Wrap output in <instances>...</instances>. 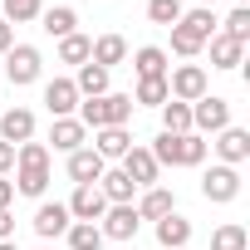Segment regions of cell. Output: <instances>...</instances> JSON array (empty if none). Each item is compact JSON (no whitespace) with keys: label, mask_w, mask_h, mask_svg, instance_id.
Returning a JSON list of instances; mask_svg holds the SVG:
<instances>
[{"label":"cell","mask_w":250,"mask_h":250,"mask_svg":"<svg viewBox=\"0 0 250 250\" xmlns=\"http://www.w3.org/2000/svg\"><path fill=\"white\" fill-rule=\"evenodd\" d=\"M44 187H49V147L30 138V143L15 147V191L44 196Z\"/></svg>","instance_id":"1"},{"label":"cell","mask_w":250,"mask_h":250,"mask_svg":"<svg viewBox=\"0 0 250 250\" xmlns=\"http://www.w3.org/2000/svg\"><path fill=\"white\" fill-rule=\"evenodd\" d=\"M133 118V93H103V98H88L79 103V123L83 128H128Z\"/></svg>","instance_id":"2"},{"label":"cell","mask_w":250,"mask_h":250,"mask_svg":"<svg viewBox=\"0 0 250 250\" xmlns=\"http://www.w3.org/2000/svg\"><path fill=\"white\" fill-rule=\"evenodd\" d=\"M147 152L157 157V167H201L206 162V143L196 133H162Z\"/></svg>","instance_id":"3"},{"label":"cell","mask_w":250,"mask_h":250,"mask_svg":"<svg viewBox=\"0 0 250 250\" xmlns=\"http://www.w3.org/2000/svg\"><path fill=\"white\" fill-rule=\"evenodd\" d=\"M40 64H44V59H40L35 44H10V49H5V79H10L15 88L35 83V79H40Z\"/></svg>","instance_id":"4"},{"label":"cell","mask_w":250,"mask_h":250,"mask_svg":"<svg viewBox=\"0 0 250 250\" xmlns=\"http://www.w3.org/2000/svg\"><path fill=\"white\" fill-rule=\"evenodd\" d=\"M191 128H201V133H221V128H230V103L216 98V93H201V98L191 103Z\"/></svg>","instance_id":"5"},{"label":"cell","mask_w":250,"mask_h":250,"mask_svg":"<svg viewBox=\"0 0 250 250\" xmlns=\"http://www.w3.org/2000/svg\"><path fill=\"white\" fill-rule=\"evenodd\" d=\"M201 196H206V201H216V206L235 201V196H240V172H235V167H226V162H221V167H211V172L201 177Z\"/></svg>","instance_id":"6"},{"label":"cell","mask_w":250,"mask_h":250,"mask_svg":"<svg viewBox=\"0 0 250 250\" xmlns=\"http://www.w3.org/2000/svg\"><path fill=\"white\" fill-rule=\"evenodd\" d=\"M167 93H172L177 103H196V98L206 93V69H201V64H182V69H172Z\"/></svg>","instance_id":"7"},{"label":"cell","mask_w":250,"mask_h":250,"mask_svg":"<svg viewBox=\"0 0 250 250\" xmlns=\"http://www.w3.org/2000/svg\"><path fill=\"white\" fill-rule=\"evenodd\" d=\"M123 172H128L133 177V187L138 191H147V187H157V157L147 152V147H128V152H123Z\"/></svg>","instance_id":"8"},{"label":"cell","mask_w":250,"mask_h":250,"mask_svg":"<svg viewBox=\"0 0 250 250\" xmlns=\"http://www.w3.org/2000/svg\"><path fill=\"white\" fill-rule=\"evenodd\" d=\"M138 226H143V216L133 211V206H108L103 211V240H133L138 235Z\"/></svg>","instance_id":"9"},{"label":"cell","mask_w":250,"mask_h":250,"mask_svg":"<svg viewBox=\"0 0 250 250\" xmlns=\"http://www.w3.org/2000/svg\"><path fill=\"white\" fill-rule=\"evenodd\" d=\"M30 138H35V113H30V108H10L5 118H0V143L20 147V143H30Z\"/></svg>","instance_id":"10"},{"label":"cell","mask_w":250,"mask_h":250,"mask_svg":"<svg viewBox=\"0 0 250 250\" xmlns=\"http://www.w3.org/2000/svg\"><path fill=\"white\" fill-rule=\"evenodd\" d=\"M103 211H108V196L98 191V182L79 187L74 201H69V216H79V221H103Z\"/></svg>","instance_id":"11"},{"label":"cell","mask_w":250,"mask_h":250,"mask_svg":"<svg viewBox=\"0 0 250 250\" xmlns=\"http://www.w3.org/2000/svg\"><path fill=\"white\" fill-rule=\"evenodd\" d=\"M44 103H49L54 118H69V113L79 108V88H74V79H49V83H44Z\"/></svg>","instance_id":"12"},{"label":"cell","mask_w":250,"mask_h":250,"mask_svg":"<svg viewBox=\"0 0 250 250\" xmlns=\"http://www.w3.org/2000/svg\"><path fill=\"white\" fill-rule=\"evenodd\" d=\"M216 152H221L226 167L245 162V157H250V133H245V128H221V133H216Z\"/></svg>","instance_id":"13"},{"label":"cell","mask_w":250,"mask_h":250,"mask_svg":"<svg viewBox=\"0 0 250 250\" xmlns=\"http://www.w3.org/2000/svg\"><path fill=\"white\" fill-rule=\"evenodd\" d=\"M108 167H103V157L93 152V147H79V152H69V177L79 182V187H88V182H98Z\"/></svg>","instance_id":"14"},{"label":"cell","mask_w":250,"mask_h":250,"mask_svg":"<svg viewBox=\"0 0 250 250\" xmlns=\"http://www.w3.org/2000/svg\"><path fill=\"white\" fill-rule=\"evenodd\" d=\"M133 211H138L143 221H162V216H172V211H177V196H172L167 187H147V191H143V201H138Z\"/></svg>","instance_id":"15"},{"label":"cell","mask_w":250,"mask_h":250,"mask_svg":"<svg viewBox=\"0 0 250 250\" xmlns=\"http://www.w3.org/2000/svg\"><path fill=\"white\" fill-rule=\"evenodd\" d=\"M98 191L108 196V206H133V191H138V187H133L128 172L118 167V172H103V177H98Z\"/></svg>","instance_id":"16"},{"label":"cell","mask_w":250,"mask_h":250,"mask_svg":"<svg viewBox=\"0 0 250 250\" xmlns=\"http://www.w3.org/2000/svg\"><path fill=\"white\" fill-rule=\"evenodd\" d=\"M83 123L79 118H54V128H49V143H54V152H79L83 147Z\"/></svg>","instance_id":"17"},{"label":"cell","mask_w":250,"mask_h":250,"mask_svg":"<svg viewBox=\"0 0 250 250\" xmlns=\"http://www.w3.org/2000/svg\"><path fill=\"white\" fill-rule=\"evenodd\" d=\"M128 59V40L123 35H103V40H93V49H88V64H98V69H113V64H123Z\"/></svg>","instance_id":"18"},{"label":"cell","mask_w":250,"mask_h":250,"mask_svg":"<svg viewBox=\"0 0 250 250\" xmlns=\"http://www.w3.org/2000/svg\"><path fill=\"white\" fill-rule=\"evenodd\" d=\"M35 230L49 240V235H64L69 230V206L64 201H44L40 211H35Z\"/></svg>","instance_id":"19"},{"label":"cell","mask_w":250,"mask_h":250,"mask_svg":"<svg viewBox=\"0 0 250 250\" xmlns=\"http://www.w3.org/2000/svg\"><path fill=\"white\" fill-rule=\"evenodd\" d=\"M187 240H191V221H187V216H177V211H172V216H162V221H157V245L182 250Z\"/></svg>","instance_id":"20"},{"label":"cell","mask_w":250,"mask_h":250,"mask_svg":"<svg viewBox=\"0 0 250 250\" xmlns=\"http://www.w3.org/2000/svg\"><path fill=\"white\" fill-rule=\"evenodd\" d=\"M133 147V138H128V128H98V138H93V152L108 162V157H123Z\"/></svg>","instance_id":"21"},{"label":"cell","mask_w":250,"mask_h":250,"mask_svg":"<svg viewBox=\"0 0 250 250\" xmlns=\"http://www.w3.org/2000/svg\"><path fill=\"white\" fill-rule=\"evenodd\" d=\"M133 69H138V79H167V54L157 44H143L133 54Z\"/></svg>","instance_id":"22"},{"label":"cell","mask_w":250,"mask_h":250,"mask_svg":"<svg viewBox=\"0 0 250 250\" xmlns=\"http://www.w3.org/2000/svg\"><path fill=\"white\" fill-rule=\"evenodd\" d=\"M74 88H79V98H103V93H108V69H98V64H79Z\"/></svg>","instance_id":"23"},{"label":"cell","mask_w":250,"mask_h":250,"mask_svg":"<svg viewBox=\"0 0 250 250\" xmlns=\"http://www.w3.org/2000/svg\"><path fill=\"white\" fill-rule=\"evenodd\" d=\"M245 54L240 40H226V35H211V69H235Z\"/></svg>","instance_id":"24"},{"label":"cell","mask_w":250,"mask_h":250,"mask_svg":"<svg viewBox=\"0 0 250 250\" xmlns=\"http://www.w3.org/2000/svg\"><path fill=\"white\" fill-rule=\"evenodd\" d=\"M64 235H69V250H103V230H98V221H74Z\"/></svg>","instance_id":"25"},{"label":"cell","mask_w":250,"mask_h":250,"mask_svg":"<svg viewBox=\"0 0 250 250\" xmlns=\"http://www.w3.org/2000/svg\"><path fill=\"white\" fill-rule=\"evenodd\" d=\"M40 20H44V35H54V40L74 35V25H79V15H74L69 5H54V10H40Z\"/></svg>","instance_id":"26"},{"label":"cell","mask_w":250,"mask_h":250,"mask_svg":"<svg viewBox=\"0 0 250 250\" xmlns=\"http://www.w3.org/2000/svg\"><path fill=\"white\" fill-rule=\"evenodd\" d=\"M162 133H191V103H177V98L162 103Z\"/></svg>","instance_id":"27"},{"label":"cell","mask_w":250,"mask_h":250,"mask_svg":"<svg viewBox=\"0 0 250 250\" xmlns=\"http://www.w3.org/2000/svg\"><path fill=\"white\" fill-rule=\"evenodd\" d=\"M177 25H187V30H191V35H201V40H211V35H216V15H211L206 5L182 10V20H177Z\"/></svg>","instance_id":"28"},{"label":"cell","mask_w":250,"mask_h":250,"mask_svg":"<svg viewBox=\"0 0 250 250\" xmlns=\"http://www.w3.org/2000/svg\"><path fill=\"white\" fill-rule=\"evenodd\" d=\"M88 49H93V40H83L79 30L59 40V59H64V64H88Z\"/></svg>","instance_id":"29"},{"label":"cell","mask_w":250,"mask_h":250,"mask_svg":"<svg viewBox=\"0 0 250 250\" xmlns=\"http://www.w3.org/2000/svg\"><path fill=\"white\" fill-rule=\"evenodd\" d=\"M211 250H250V235H245V226H221L216 235H211Z\"/></svg>","instance_id":"30"},{"label":"cell","mask_w":250,"mask_h":250,"mask_svg":"<svg viewBox=\"0 0 250 250\" xmlns=\"http://www.w3.org/2000/svg\"><path fill=\"white\" fill-rule=\"evenodd\" d=\"M226 40H250V5H235L230 15H226Z\"/></svg>","instance_id":"31"},{"label":"cell","mask_w":250,"mask_h":250,"mask_svg":"<svg viewBox=\"0 0 250 250\" xmlns=\"http://www.w3.org/2000/svg\"><path fill=\"white\" fill-rule=\"evenodd\" d=\"M201 44H206L201 35H191L187 25H172V49H177L182 59H191V54H201Z\"/></svg>","instance_id":"32"},{"label":"cell","mask_w":250,"mask_h":250,"mask_svg":"<svg viewBox=\"0 0 250 250\" xmlns=\"http://www.w3.org/2000/svg\"><path fill=\"white\" fill-rule=\"evenodd\" d=\"M172 93H167V79H138V103H152V108H162Z\"/></svg>","instance_id":"33"},{"label":"cell","mask_w":250,"mask_h":250,"mask_svg":"<svg viewBox=\"0 0 250 250\" xmlns=\"http://www.w3.org/2000/svg\"><path fill=\"white\" fill-rule=\"evenodd\" d=\"M5 5V20H15V25H25V20H40V0H0Z\"/></svg>","instance_id":"34"},{"label":"cell","mask_w":250,"mask_h":250,"mask_svg":"<svg viewBox=\"0 0 250 250\" xmlns=\"http://www.w3.org/2000/svg\"><path fill=\"white\" fill-rule=\"evenodd\" d=\"M147 20H157V25H177V20H182V0H147Z\"/></svg>","instance_id":"35"},{"label":"cell","mask_w":250,"mask_h":250,"mask_svg":"<svg viewBox=\"0 0 250 250\" xmlns=\"http://www.w3.org/2000/svg\"><path fill=\"white\" fill-rule=\"evenodd\" d=\"M5 172H15V147L0 143V177H5Z\"/></svg>","instance_id":"36"},{"label":"cell","mask_w":250,"mask_h":250,"mask_svg":"<svg viewBox=\"0 0 250 250\" xmlns=\"http://www.w3.org/2000/svg\"><path fill=\"white\" fill-rule=\"evenodd\" d=\"M10 201H15V182L0 177V211H10Z\"/></svg>","instance_id":"37"},{"label":"cell","mask_w":250,"mask_h":250,"mask_svg":"<svg viewBox=\"0 0 250 250\" xmlns=\"http://www.w3.org/2000/svg\"><path fill=\"white\" fill-rule=\"evenodd\" d=\"M0 240H15V216L0 211Z\"/></svg>","instance_id":"38"},{"label":"cell","mask_w":250,"mask_h":250,"mask_svg":"<svg viewBox=\"0 0 250 250\" xmlns=\"http://www.w3.org/2000/svg\"><path fill=\"white\" fill-rule=\"evenodd\" d=\"M10 44H15V30H10V20H0V54H5Z\"/></svg>","instance_id":"39"},{"label":"cell","mask_w":250,"mask_h":250,"mask_svg":"<svg viewBox=\"0 0 250 250\" xmlns=\"http://www.w3.org/2000/svg\"><path fill=\"white\" fill-rule=\"evenodd\" d=\"M0 250H20V245H15V240H0Z\"/></svg>","instance_id":"40"},{"label":"cell","mask_w":250,"mask_h":250,"mask_svg":"<svg viewBox=\"0 0 250 250\" xmlns=\"http://www.w3.org/2000/svg\"><path fill=\"white\" fill-rule=\"evenodd\" d=\"M235 5H250V0H235Z\"/></svg>","instance_id":"41"},{"label":"cell","mask_w":250,"mask_h":250,"mask_svg":"<svg viewBox=\"0 0 250 250\" xmlns=\"http://www.w3.org/2000/svg\"><path fill=\"white\" fill-rule=\"evenodd\" d=\"M201 5H211V0H201Z\"/></svg>","instance_id":"42"}]
</instances>
